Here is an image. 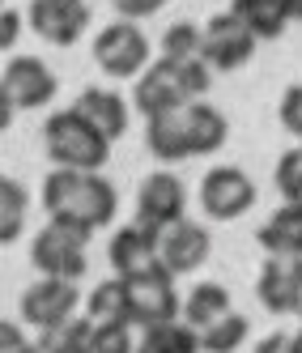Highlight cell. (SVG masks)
<instances>
[{
  "label": "cell",
  "instance_id": "83f0119b",
  "mask_svg": "<svg viewBox=\"0 0 302 353\" xmlns=\"http://www.w3.org/2000/svg\"><path fill=\"white\" fill-rule=\"evenodd\" d=\"M85 353H132L128 323H94L90 319V349Z\"/></svg>",
  "mask_w": 302,
  "mask_h": 353
},
{
  "label": "cell",
  "instance_id": "7402d4cb",
  "mask_svg": "<svg viewBox=\"0 0 302 353\" xmlns=\"http://www.w3.org/2000/svg\"><path fill=\"white\" fill-rule=\"evenodd\" d=\"M26 213H30V192L17 179L0 174V247H9L26 230Z\"/></svg>",
  "mask_w": 302,
  "mask_h": 353
},
{
  "label": "cell",
  "instance_id": "8d00e7d4",
  "mask_svg": "<svg viewBox=\"0 0 302 353\" xmlns=\"http://www.w3.org/2000/svg\"><path fill=\"white\" fill-rule=\"evenodd\" d=\"M285 17L290 21H302V0H285Z\"/></svg>",
  "mask_w": 302,
  "mask_h": 353
},
{
  "label": "cell",
  "instance_id": "ba28073f",
  "mask_svg": "<svg viewBox=\"0 0 302 353\" xmlns=\"http://www.w3.org/2000/svg\"><path fill=\"white\" fill-rule=\"evenodd\" d=\"M200 205H205V213L213 221H234L256 205V183L239 166H217L200 183Z\"/></svg>",
  "mask_w": 302,
  "mask_h": 353
},
{
  "label": "cell",
  "instance_id": "7c38bea8",
  "mask_svg": "<svg viewBox=\"0 0 302 353\" xmlns=\"http://www.w3.org/2000/svg\"><path fill=\"white\" fill-rule=\"evenodd\" d=\"M209 251H213V239L209 230L200 221H170L158 230V260L170 268V272H196L200 264L209 260Z\"/></svg>",
  "mask_w": 302,
  "mask_h": 353
},
{
  "label": "cell",
  "instance_id": "9a60e30c",
  "mask_svg": "<svg viewBox=\"0 0 302 353\" xmlns=\"http://www.w3.org/2000/svg\"><path fill=\"white\" fill-rule=\"evenodd\" d=\"M107 260L115 268V276H132V272H145L158 264V230L145 221H132L115 230L111 247H107Z\"/></svg>",
  "mask_w": 302,
  "mask_h": 353
},
{
  "label": "cell",
  "instance_id": "4316f807",
  "mask_svg": "<svg viewBox=\"0 0 302 353\" xmlns=\"http://www.w3.org/2000/svg\"><path fill=\"white\" fill-rule=\"evenodd\" d=\"M272 179H276V192H281V200H290V205H302V145L276 158Z\"/></svg>",
  "mask_w": 302,
  "mask_h": 353
},
{
  "label": "cell",
  "instance_id": "44dd1931",
  "mask_svg": "<svg viewBox=\"0 0 302 353\" xmlns=\"http://www.w3.org/2000/svg\"><path fill=\"white\" fill-rule=\"evenodd\" d=\"M230 13L247 21L256 39H276L285 34V0H230Z\"/></svg>",
  "mask_w": 302,
  "mask_h": 353
},
{
  "label": "cell",
  "instance_id": "5b68a950",
  "mask_svg": "<svg viewBox=\"0 0 302 353\" xmlns=\"http://www.w3.org/2000/svg\"><path fill=\"white\" fill-rule=\"evenodd\" d=\"M256 34L247 30V21L234 13H217L209 17V26L200 30V60L209 68H243L251 56H256Z\"/></svg>",
  "mask_w": 302,
  "mask_h": 353
},
{
  "label": "cell",
  "instance_id": "484cf974",
  "mask_svg": "<svg viewBox=\"0 0 302 353\" xmlns=\"http://www.w3.org/2000/svg\"><path fill=\"white\" fill-rule=\"evenodd\" d=\"M39 349L43 353H85L90 349V315L85 319H64L60 327H47L39 332Z\"/></svg>",
  "mask_w": 302,
  "mask_h": 353
},
{
  "label": "cell",
  "instance_id": "ffe728a7",
  "mask_svg": "<svg viewBox=\"0 0 302 353\" xmlns=\"http://www.w3.org/2000/svg\"><path fill=\"white\" fill-rule=\"evenodd\" d=\"M196 349H200V332L192 323L158 319L141 327V353H196Z\"/></svg>",
  "mask_w": 302,
  "mask_h": 353
},
{
  "label": "cell",
  "instance_id": "8fae6325",
  "mask_svg": "<svg viewBox=\"0 0 302 353\" xmlns=\"http://www.w3.org/2000/svg\"><path fill=\"white\" fill-rule=\"evenodd\" d=\"M256 294L272 315H302V256H268L260 268Z\"/></svg>",
  "mask_w": 302,
  "mask_h": 353
},
{
  "label": "cell",
  "instance_id": "836d02e7",
  "mask_svg": "<svg viewBox=\"0 0 302 353\" xmlns=\"http://www.w3.org/2000/svg\"><path fill=\"white\" fill-rule=\"evenodd\" d=\"M21 349H30V341L21 336V327L0 319V353H21Z\"/></svg>",
  "mask_w": 302,
  "mask_h": 353
},
{
  "label": "cell",
  "instance_id": "52a82bcc",
  "mask_svg": "<svg viewBox=\"0 0 302 353\" xmlns=\"http://www.w3.org/2000/svg\"><path fill=\"white\" fill-rule=\"evenodd\" d=\"M17 307H21V319H26L30 327H39V332L60 327L64 319H72V311L81 307L77 281H64V276H43V281H34L26 294H21Z\"/></svg>",
  "mask_w": 302,
  "mask_h": 353
},
{
  "label": "cell",
  "instance_id": "e0dca14e",
  "mask_svg": "<svg viewBox=\"0 0 302 353\" xmlns=\"http://www.w3.org/2000/svg\"><path fill=\"white\" fill-rule=\"evenodd\" d=\"M72 111L107 141H119L123 132H128V103H123L119 94H111V90H98V85L81 90L77 103H72Z\"/></svg>",
  "mask_w": 302,
  "mask_h": 353
},
{
  "label": "cell",
  "instance_id": "9c48e42d",
  "mask_svg": "<svg viewBox=\"0 0 302 353\" xmlns=\"http://www.w3.org/2000/svg\"><path fill=\"white\" fill-rule=\"evenodd\" d=\"M0 85L9 90V98H13L17 111H39V107L52 103L56 90H60L56 72L47 68L39 56H13V60L5 64V77H0Z\"/></svg>",
  "mask_w": 302,
  "mask_h": 353
},
{
  "label": "cell",
  "instance_id": "e575fe53",
  "mask_svg": "<svg viewBox=\"0 0 302 353\" xmlns=\"http://www.w3.org/2000/svg\"><path fill=\"white\" fill-rule=\"evenodd\" d=\"M256 349H260V353H290V349H294V336H290V332H272V336L260 341Z\"/></svg>",
  "mask_w": 302,
  "mask_h": 353
},
{
  "label": "cell",
  "instance_id": "cb8c5ba5",
  "mask_svg": "<svg viewBox=\"0 0 302 353\" xmlns=\"http://www.w3.org/2000/svg\"><path fill=\"white\" fill-rule=\"evenodd\" d=\"M90 319L94 323H128L132 327V315H128V290H123V276H111L103 281L94 294H90Z\"/></svg>",
  "mask_w": 302,
  "mask_h": 353
},
{
  "label": "cell",
  "instance_id": "277c9868",
  "mask_svg": "<svg viewBox=\"0 0 302 353\" xmlns=\"http://www.w3.org/2000/svg\"><path fill=\"white\" fill-rule=\"evenodd\" d=\"M123 290H128V315L132 323H158V319H174L179 311V294H174V272L158 260L154 268L123 276Z\"/></svg>",
  "mask_w": 302,
  "mask_h": 353
},
{
  "label": "cell",
  "instance_id": "d6a6232c",
  "mask_svg": "<svg viewBox=\"0 0 302 353\" xmlns=\"http://www.w3.org/2000/svg\"><path fill=\"white\" fill-rule=\"evenodd\" d=\"M111 5L119 9L123 21H137V17H149V13H158L166 0H111Z\"/></svg>",
  "mask_w": 302,
  "mask_h": 353
},
{
  "label": "cell",
  "instance_id": "7a4b0ae2",
  "mask_svg": "<svg viewBox=\"0 0 302 353\" xmlns=\"http://www.w3.org/2000/svg\"><path fill=\"white\" fill-rule=\"evenodd\" d=\"M43 145L56 166H72V170H103L107 154H111V141L98 137L72 107L56 111L43 123Z\"/></svg>",
  "mask_w": 302,
  "mask_h": 353
},
{
  "label": "cell",
  "instance_id": "ac0fdd59",
  "mask_svg": "<svg viewBox=\"0 0 302 353\" xmlns=\"http://www.w3.org/2000/svg\"><path fill=\"white\" fill-rule=\"evenodd\" d=\"M260 247L268 251V256H290V260H298L302 256V205H285L276 209L264 225H260Z\"/></svg>",
  "mask_w": 302,
  "mask_h": 353
},
{
  "label": "cell",
  "instance_id": "d590c367",
  "mask_svg": "<svg viewBox=\"0 0 302 353\" xmlns=\"http://www.w3.org/2000/svg\"><path fill=\"white\" fill-rule=\"evenodd\" d=\"M13 111H17V107H13V98H9V90L0 85V132H5L9 123H13Z\"/></svg>",
  "mask_w": 302,
  "mask_h": 353
},
{
  "label": "cell",
  "instance_id": "1f68e13d",
  "mask_svg": "<svg viewBox=\"0 0 302 353\" xmlns=\"http://www.w3.org/2000/svg\"><path fill=\"white\" fill-rule=\"evenodd\" d=\"M17 39H21V13L9 9V5H0V52H9Z\"/></svg>",
  "mask_w": 302,
  "mask_h": 353
},
{
  "label": "cell",
  "instance_id": "5bb4252c",
  "mask_svg": "<svg viewBox=\"0 0 302 353\" xmlns=\"http://www.w3.org/2000/svg\"><path fill=\"white\" fill-rule=\"evenodd\" d=\"M132 103L141 107V115H166V111H179L188 103V94L179 85V60L162 56L158 64H145L141 81H137V98Z\"/></svg>",
  "mask_w": 302,
  "mask_h": 353
},
{
  "label": "cell",
  "instance_id": "6da1fadb",
  "mask_svg": "<svg viewBox=\"0 0 302 353\" xmlns=\"http://www.w3.org/2000/svg\"><path fill=\"white\" fill-rule=\"evenodd\" d=\"M43 209L47 217L56 221H72V225H85L94 234L98 225H107L119 209V196L115 188L103 179L98 170H72L60 166L43 179Z\"/></svg>",
  "mask_w": 302,
  "mask_h": 353
},
{
  "label": "cell",
  "instance_id": "30bf717a",
  "mask_svg": "<svg viewBox=\"0 0 302 353\" xmlns=\"http://www.w3.org/2000/svg\"><path fill=\"white\" fill-rule=\"evenodd\" d=\"M26 21L34 26L39 39L56 47H72L90 26V5L85 0H30Z\"/></svg>",
  "mask_w": 302,
  "mask_h": 353
},
{
  "label": "cell",
  "instance_id": "d6986e66",
  "mask_svg": "<svg viewBox=\"0 0 302 353\" xmlns=\"http://www.w3.org/2000/svg\"><path fill=\"white\" fill-rule=\"evenodd\" d=\"M145 145L158 162H183L192 158L188 154V141H183V123H179V111H166V115H149L145 123Z\"/></svg>",
  "mask_w": 302,
  "mask_h": 353
},
{
  "label": "cell",
  "instance_id": "f35d334b",
  "mask_svg": "<svg viewBox=\"0 0 302 353\" xmlns=\"http://www.w3.org/2000/svg\"><path fill=\"white\" fill-rule=\"evenodd\" d=\"M0 5H5V0H0Z\"/></svg>",
  "mask_w": 302,
  "mask_h": 353
},
{
  "label": "cell",
  "instance_id": "f546056e",
  "mask_svg": "<svg viewBox=\"0 0 302 353\" xmlns=\"http://www.w3.org/2000/svg\"><path fill=\"white\" fill-rule=\"evenodd\" d=\"M209 64L200 60V56H192V60H179V85H183V94L188 98H205L209 94Z\"/></svg>",
  "mask_w": 302,
  "mask_h": 353
},
{
  "label": "cell",
  "instance_id": "4dcf8cb0",
  "mask_svg": "<svg viewBox=\"0 0 302 353\" xmlns=\"http://www.w3.org/2000/svg\"><path fill=\"white\" fill-rule=\"evenodd\" d=\"M276 115H281V128L302 137V85H285L281 103H276Z\"/></svg>",
  "mask_w": 302,
  "mask_h": 353
},
{
  "label": "cell",
  "instance_id": "d4e9b609",
  "mask_svg": "<svg viewBox=\"0 0 302 353\" xmlns=\"http://www.w3.org/2000/svg\"><path fill=\"white\" fill-rule=\"evenodd\" d=\"M247 315H234V311H225V315H217L213 323H205L200 327V349H209V353H230V349H239L243 341H247Z\"/></svg>",
  "mask_w": 302,
  "mask_h": 353
},
{
  "label": "cell",
  "instance_id": "603a6c76",
  "mask_svg": "<svg viewBox=\"0 0 302 353\" xmlns=\"http://www.w3.org/2000/svg\"><path fill=\"white\" fill-rule=\"evenodd\" d=\"M183 319L192 323V327H205V323H213L217 315H225L230 311V290L225 285H217V281H200L183 302Z\"/></svg>",
  "mask_w": 302,
  "mask_h": 353
},
{
  "label": "cell",
  "instance_id": "3957f363",
  "mask_svg": "<svg viewBox=\"0 0 302 353\" xmlns=\"http://www.w3.org/2000/svg\"><path fill=\"white\" fill-rule=\"evenodd\" d=\"M85 243L90 230L72 221H56L47 217V225L30 239V260L43 276H64V281H77L85 272Z\"/></svg>",
  "mask_w": 302,
  "mask_h": 353
},
{
  "label": "cell",
  "instance_id": "4fadbf2b",
  "mask_svg": "<svg viewBox=\"0 0 302 353\" xmlns=\"http://www.w3.org/2000/svg\"><path fill=\"white\" fill-rule=\"evenodd\" d=\"M183 209H188V188L174 179L170 170H154L149 179H141V188H137V221L162 230V225L179 221Z\"/></svg>",
  "mask_w": 302,
  "mask_h": 353
},
{
  "label": "cell",
  "instance_id": "2e32d148",
  "mask_svg": "<svg viewBox=\"0 0 302 353\" xmlns=\"http://www.w3.org/2000/svg\"><path fill=\"white\" fill-rule=\"evenodd\" d=\"M179 123H183V141H188L192 158L217 154V149L225 145V137H230L225 115L217 107H209V103H196V98H188V103L179 107Z\"/></svg>",
  "mask_w": 302,
  "mask_h": 353
},
{
  "label": "cell",
  "instance_id": "f1b7e54d",
  "mask_svg": "<svg viewBox=\"0 0 302 353\" xmlns=\"http://www.w3.org/2000/svg\"><path fill=\"white\" fill-rule=\"evenodd\" d=\"M196 52H200V26H192V21H174V26L162 34V56L192 60Z\"/></svg>",
  "mask_w": 302,
  "mask_h": 353
},
{
  "label": "cell",
  "instance_id": "74e56055",
  "mask_svg": "<svg viewBox=\"0 0 302 353\" xmlns=\"http://www.w3.org/2000/svg\"><path fill=\"white\" fill-rule=\"evenodd\" d=\"M290 353H302V327L294 332V349H290Z\"/></svg>",
  "mask_w": 302,
  "mask_h": 353
},
{
  "label": "cell",
  "instance_id": "8992f818",
  "mask_svg": "<svg viewBox=\"0 0 302 353\" xmlns=\"http://www.w3.org/2000/svg\"><path fill=\"white\" fill-rule=\"evenodd\" d=\"M94 60L111 77H137L149 64V39L132 21H111V26L94 34Z\"/></svg>",
  "mask_w": 302,
  "mask_h": 353
}]
</instances>
